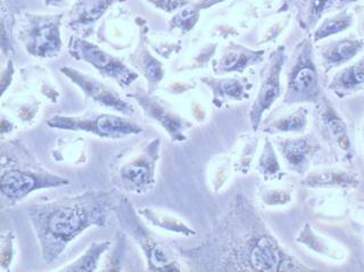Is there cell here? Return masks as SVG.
Returning <instances> with one entry per match:
<instances>
[{
  "label": "cell",
  "instance_id": "6da1fadb",
  "mask_svg": "<svg viewBox=\"0 0 364 272\" xmlns=\"http://www.w3.org/2000/svg\"><path fill=\"white\" fill-rule=\"evenodd\" d=\"M195 269L204 271H311L284 250L246 196L239 194L230 210L197 247L182 251Z\"/></svg>",
  "mask_w": 364,
  "mask_h": 272
},
{
  "label": "cell",
  "instance_id": "7a4b0ae2",
  "mask_svg": "<svg viewBox=\"0 0 364 272\" xmlns=\"http://www.w3.org/2000/svg\"><path fill=\"white\" fill-rule=\"evenodd\" d=\"M107 209V195L100 192L28 207V216L43 249V261L51 263L56 260L66 245L87 228H105Z\"/></svg>",
  "mask_w": 364,
  "mask_h": 272
},
{
  "label": "cell",
  "instance_id": "3957f363",
  "mask_svg": "<svg viewBox=\"0 0 364 272\" xmlns=\"http://www.w3.org/2000/svg\"><path fill=\"white\" fill-rule=\"evenodd\" d=\"M286 62V90L282 104L286 106L318 104L326 96L314 55L310 34L294 47Z\"/></svg>",
  "mask_w": 364,
  "mask_h": 272
},
{
  "label": "cell",
  "instance_id": "277c9868",
  "mask_svg": "<svg viewBox=\"0 0 364 272\" xmlns=\"http://www.w3.org/2000/svg\"><path fill=\"white\" fill-rule=\"evenodd\" d=\"M114 211L129 235L141 246L148 260V270L151 271H180L181 268L176 262L173 254L168 247L155 239L151 233L144 227V224L136 218V212L128 199L123 197L122 202Z\"/></svg>",
  "mask_w": 364,
  "mask_h": 272
},
{
  "label": "cell",
  "instance_id": "5b68a950",
  "mask_svg": "<svg viewBox=\"0 0 364 272\" xmlns=\"http://www.w3.org/2000/svg\"><path fill=\"white\" fill-rule=\"evenodd\" d=\"M68 184L65 179L46 172L37 164L32 167L30 162L26 163V159H21L20 163L11 162L9 169L3 167L0 178L1 194L9 202L20 201L33 190L58 187Z\"/></svg>",
  "mask_w": 364,
  "mask_h": 272
},
{
  "label": "cell",
  "instance_id": "8992f818",
  "mask_svg": "<svg viewBox=\"0 0 364 272\" xmlns=\"http://www.w3.org/2000/svg\"><path fill=\"white\" fill-rule=\"evenodd\" d=\"M62 15H26L20 39L32 56L51 58L62 49L60 26Z\"/></svg>",
  "mask_w": 364,
  "mask_h": 272
},
{
  "label": "cell",
  "instance_id": "52a82bcc",
  "mask_svg": "<svg viewBox=\"0 0 364 272\" xmlns=\"http://www.w3.org/2000/svg\"><path fill=\"white\" fill-rule=\"evenodd\" d=\"M287 58L284 46H279L262 68L259 91L250 111V125L254 131L259 130L265 112L270 111L273 104L282 96V74Z\"/></svg>",
  "mask_w": 364,
  "mask_h": 272
},
{
  "label": "cell",
  "instance_id": "ba28073f",
  "mask_svg": "<svg viewBox=\"0 0 364 272\" xmlns=\"http://www.w3.org/2000/svg\"><path fill=\"white\" fill-rule=\"evenodd\" d=\"M47 123L51 128L85 131L102 138H123L142 131L136 123L117 115L105 113H88L81 117L56 115Z\"/></svg>",
  "mask_w": 364,
  "mask_h": 272
},
{
  "label": "cell",
  "instance_id": "9c48e42d",
  "mask_svg": "<svg viewBox=\"0 0 364 272\" xmlns=\"http://www.w3.org/2000/svg\"><path fill=\"white\" fill-rule=\"evenodd\" d=\"M314 121L318 132L336 157L341 161L350 162L354 157V150L348 125L327 96L316 104Z\"/></svg>",
  "mask_w": 364,
  "mask_h": 272
},
{
  "label": "cell",
  "instance_id": "30bf717a",
  "mask_svg": "<svg viewBox=\"0 0 364 272\" xmlns=\"http://www.w3.org/2000/svg\"><path fill=\"white\" fill-rule=\"evenodd\" d=\"M159 157V139L142 147L119 167L117 184L132 193H146L155 184V167Z\"/></svg>",
  "mask_w": 364,
  "mask_h": 272
},
{
  "label": "cell",
  "instance_id": "8fae6325",
  "mask_svg": "<svg viewBox=\"0 0 364 272\" xmlns=\"http://www.w3.org/2000/svg\"><path fill=\"white\" fill-rule=\"evenodd\" d=\"M68 51L74 58L91 64L104 77L115 80L122 88L129 87L138 78V74L122 61L87 40L72 38L68 43Z\"/></svg>",
  "mask_w": 364,
  "mask_h": 272
},
{
  "label": "cell",
  "instance_id": "7c38bea8",
  "mask_svg": "<svg viewBox=\"0 0 364 272\" xmlns=\"http://www.w3.org/2000/svg\"><path fill=\"white\" fill-rule=\"evenodd\" d=\"M355 3L358 0H284L279 11H294L301 30L310 34L331 11L347 9Z\"/></svg>",
  "mask_w": 364,
  "mask_h": 272
},
{
  "label": "cell",
  "instance_id": "4fadbf2b",
  "mask_svg": "<svg viewBox=\"0 0 364 272\" xmlns=\"http://www.w3.org/2000/svg\"><path fill=\"white\" fill-rule=\"evenodd\" d=\"M129 97L134 98L138 102L148 117L162 125L163 129H165L172 140L174 142L186 140L187 137L185 132L187 129L191 128V123L180 117L179 114H176L173 110H171L170 106L166 105L162 100H159L157 97H154L151 93L147 94L145 91H138V93L136 91V94L129 95Z\"/></svg>",
  "mask_w": 364,
  "mask_h": 272
},
{
  "label": "cell",
  "instance_id": "5bb4252c",
  "mask_svg": "<svg viewBox=\"0 0 364 272\" xmlns=\"http://www.w3.org/2000/svg\"><path fill=\"white\" fill-rule=\"evenodd\" d=\"M60 71L71 80L72 83H75L89 98L104 108H111L113 111L119 112L124 115H132L134 113V108L131 106L130 103L125 102L115 91L108 88L107 85L98 80L88 77L75 68L68 66L60 68Z\"/></svg>",
  "mask_w": 364,
  "mask_h": 272
},
{
  "label": "cell",
  "instance_id": "9a60e30c",
  "mask_svg": "<svg viewBox=\"0 0 364 272\" xmlns=\"http://www.w3.org/2000/svg\"><path fill=\"white\" fill-rule=\"evenodd\" d=\"M278 150L290 171L306 174L311 162L321 150V145L313 135H304L279 139Z\"/></svg>",
  "mask_w": 364,
  "mask_h": 272
},
{
  "label": "cell",
  "instance_id": "2e32d148",
  "mask_svg": "<svg viewBox=\"0 0 364 272\" xmlns=\"http://www.w3.org/2000/svg\"><path fill=\"white\" fill-rule=\"evenodd\" d=\"M364 49L363 38L344 37L330 40L316 49L324 74L354 60Z\"/></svg>",
  "mask_w": 364,
  "mask_h": 272
},
{
  "label": "cell",
  "instance_id": "e0dca14e",
  "mask_svg": "<svg viewBox=\"0 0 364 272\" xmlns=\"http://www.w3.org/2000/svg\"><path fill=\"white\" fill-rule=\"evenodd\" d=\"M265 51H253L244 46H228L221 56L213 62L216 74L244 73L250 66L264 61Z\"/></svg>",
  "mask_w": 364,
  "mask_h": 272
},
{
  "label": "cell",
  "instance_id": "ac0fdd59",
  "mask_svg": "<svg viewBox=\"0 0 364 272\" xmlns=\"http://www.w3.org/2000/svg\"><path fill=\"white\" fill-rule=\"evenodd\" d=\"M261 125L265 134H303L309 125V110L304 106L286 111L278 108Z\"/></svg>",
  "mask_w": 364,
  "mask_h": 272
},
{
  "label": "cell",
  "instance_id": "d6986e66",
  "mask_svg": "<svg viewBox=\"0 0 364 272\" xmlns=\"http://www.w3.org/2000/svg\"><path fill=\"white\" fill-rule=\"evenodd\" d=\"M204 85L213 94V104L216 108H222L228 102H242L250 97V85L246 80L236 79V78H200Z\"/></svg>",
  "mask_w": 364,
  "mask_h": 272
},
{
  "label": "cell",
  "instance_id": "ffe728a7",
  "mask_svg": "<svg viewBox=\"0 0 364 272\" xmlns=\"http://www.w3.org/2000/svg\"><path fill=\"white\" fill-rule=\"evenodd\" d=\"M301 184L307 188L353 189L361 184L358 173L343 169H320L307 173Z\"/></svg>",
  "mask_w": 364,
  "mask_h": 272
},
{
  "label": "cell",
  "instance_id": "44dd1931",
  "mask_svg": "<svg viewBox=\"0 0 364 272\" xmlns=\"http://www.w3.org/2000/svg\"><path fill=\"white\" fill-rule=\"evenodd\" d=\"M364 89V55L360 60L341 68L328 85V90L344 100Z\"/></svg>",
  "mask_w": 364,
  "mask_h": 272
},
{
  "label": "cell",
  "instance_id": "7402d4cb",
  "mask_svg": "<svg viewBox=\"0 0 364 272\" xmlns=\"http://www.w3.org/2000/svg\"><path fill=\"white\" fill-rule=\"evenodd\" d=\"M117 1L119 0H77L70 15L72 28L82 30L92 26Z\"/></svg>",
  "mask_w": 364,
  "mask_h": 272
},
{
  "label": "cell",
  "instance_id": "603a6c76",
  "mask_svg": "<svg viewBox=\"0 0 364 272\" xmlns=\"http://www.w3.org/2000/svg\"><path fill=\"white\" fill-rule=\"evenodd\" d=\"M355 22L354 13L348 9H341L335 14L324 16L313 32V43H318L336 34L345 32L352 28Z\"/></svg>",
  "mask_w": 364,
  "mask_h": 272
},
{
  "label": "cell",
  "instance_id": "cb8c5ba5",
  "mask_svg": "<svg viewBox=\"0 0 364 272\" xmlns=\"http://www.w3.org/2000/svg\"><path fill=\"white\" fill-rule=\"evenodd\" d=\"M222 1L225 0H198L197 3L189 4L174 15L170 23L171 28H179L180 31L187 33L196 26L199 20V14L203 9H210L212 6Z\"/></svg>",
  "mask_w": 364,
  "mask_h": 272
},
{
  "label": "cell",
  "instance_id": "d4e9b609",
  "mask_svg": "<svg viewBox=\"0 0 364 272\" xmlns=\"http://www.w3.org/2000/svg\"><path fill=\"white\" fill-rule=\"evenodd\" d=\"M296 241L305 245L314 252L321 254V256H328V258L341 260L344 258V253L339 247L333 246L330 241L324 239L323 237L316 235L313 231L310 224H305L304 227L301 228V233L297 236Z\"/></svg>",
  "mask_w": 364,
  "mask_h": 272
},
{
  "label": "cell",
  "instance_id": "484cf974",
  "mask_svg": "<svg viewBox=\"0 0 364 272\" xmlns=\"http://www.w3.org/2000/svg\"><path fill=\"white\" fill-rule=\"evenodd\" d=\"M136 56V64L134 66L139 68L140 71L144 73L146 79L148 80L149 85V93H153L154 89L156 88L159 83L162 81L165 75L164 68L162 63L157 61L153 55L142 47L141 51L138 53Z\"/></svg>",
  "mask_w": 364,
  "mask_h": 272
},
{
  "label": "cell",
  "instance_id": "4316f807",
  "mask_svg": "<svg viewBox=\"0 0 364 272\" xmlns=\"http://www.w3.org/2000/svg\"><path fill=\"white\" fill-rule=\"evenodd\" d=\"M259 171L262 176L270 180H280L284 176L280 163H279L278 155L276 150L273 147L270 139H265L264 146L262 150L261 157L259 161Z\"/></svg>",
  "mask_w": 364,
  "mask_h": 272
},
{
  "label": "cell",
  "instance_id": "83f0119b",
  "mask_svg": "<svg viewBox=\"0 0 364 272\" xmlns=\"http://www.w3.org/2000/svg\"><path fill=\"white\" fill-rule=\"evenodd\" d=\"M108 247H109V241L92 244L81 258H77V261L70 264L68 267L62 268L60 270L62 271H94V270H96L98 260H100L102 253L107 250Z\"/></svg>",
  "mask_w": 364,
  "mask_h": 272
},
{
  "label": "cell",
  "instance_id": "f1b7e54d",
  "mask_svg": "<svg viewBox=\"0 0 364 272\" xmlns=\"http://www.w3.org/2000/svg\"><path fill=\"white\" fill-rule=\"evenodd\" d=\"M145 216H147L149 218V220L154 221V224H159L162 228H165V229L171 230V231H174V233L182 234V235L185 236H191L195 235L196 231H193L191 228L186 226L183 222L180 221L178 219L174 218H168V216H157L154 212H151V211H146Z\"/></svg>",
  "mask_w": 364,
  "mask_h": 272
},
{
  "label": "cell",
  "instance_id": "f546056e",
  "mask_svg": "<svg viewBox=\"0 0 364 272\" xmlns=\"http://www.w3.org/2000/svg\"><path fill=\"white\" fill-rule=\"evenodd\" d=\"M148 1H151L153 5L156 6L157 9H162L166 13L180 11L191 3V0H148Z\"/></svg>",
  "mask_w": 364,
  "mask_h": 272
},
{
  "label": "cell",
  "instance_id": "4dcf8cb0",
  "mask_svg": "<svg viewBox=\"0 0 364 272\" xmlns=\"http://www.w3.org/2000/svg\"><path fill=\"white\" fill-rule=\"evenodd\" d=\"M265 203L269 205H278V204H286L288 202H290V194L286 193V192H270V193L265 194L263 196Z\"/></svg>",
  "mask_w": 364,
  "mask_h": 272
},
{
  "label": "cell",
  "instance_id": "1f68e13d",
  "mask_svg": "<svg viewBox=\"0 0 364 272\" xmlns=\"http://www.w3.org/2000/svg\"><path fill=\"white\" fill-rule=\"evenodd\" d=\"M358 30L364 37V6L358 7Z\"/></svg>",
  "mask_w": 364,
  "mask_h": 272
},
{
  "label": "cell",
  "instance_id": "d6a6232c",
  "mask_svg": "<svg viewBox=\"0 0 364 272\" xmlns=\"http://www.w3.org/2000/svg\"><path fill=\"white\" fill-rule=\"evenodd\" d=\"M65 1H68V0H45L46 5L48 6H58Z\"/></svg>",
  "mask_w": 364,
  "mask_h": 272
},
{
  "label": "cell",
  "instance_id": "836d02e7",
  "mask_svg": "<svg viewBox=\"0 0 364 272\" xmlns=\"http://www.w3.org/2000/svg\"><path fill=\"white\" fill-rule=\"evenodd\" d=\"M363 145H364V122H363Z\"/></svg>",
  "mask_w": 364,
  "mask_h": 272
}]
</instances>
